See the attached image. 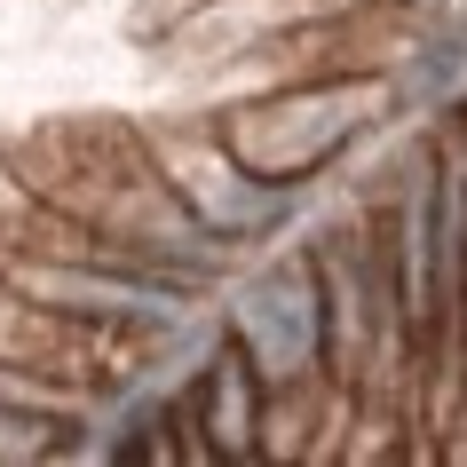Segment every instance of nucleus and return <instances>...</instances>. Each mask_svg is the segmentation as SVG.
<instances>
[{
  "label": "nucleus",
  "instance_id": "obj_1",
  "mask_svg": "<svg viewBox=\"0 0 467 467\" xmlns=\"http://www.w3.org/2000/svg\"><path fill=\"white\" fill-rule=\"evenodd\" d=\"M246 420H254V404H246V372L222 365V380H214V436H222V443H246Z\"/></svg>",
  "mask_w": 467,
  "mask_h": 467
}]
</instances>
